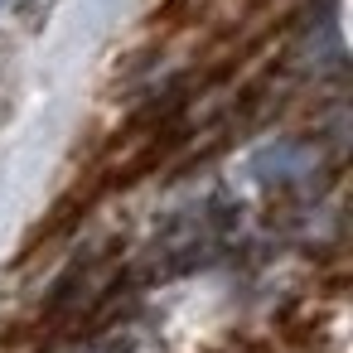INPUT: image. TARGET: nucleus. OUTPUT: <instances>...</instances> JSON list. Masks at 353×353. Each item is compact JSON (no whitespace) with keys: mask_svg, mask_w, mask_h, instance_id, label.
Instances as JSON below:
<instances>
[{"mask_svg":"<svg viewBox=\"0 0 353 353\" xmlns=\"http://www.w3.org/2000/svg\"><path fill=\"white\" fill-rule=\"evenodd\" d=\"M49 10H54V0H20V15H25L30 25H39V20H49Z\"/></svg>","mask_w":353,"mask_h":353,"instance_id":"f257e3e1","label":"nucleus"},{"mask_svg":"<svg viewBox=\"0 0 353 353\" xmlns=\"http://www.w3.org/2000/svg\"><path fill=\"white\" fill-rule=\"evenodd\" d=\"M6 6H10V0H0V15H6Z\"/></svg>","mask_w":353,"mask_h":353,"instance_id":"f03ea898","label":"nucleus"}]
</instances>
